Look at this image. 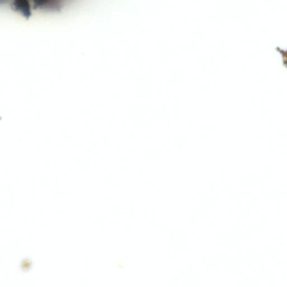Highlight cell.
Masks as SVG:
<instances>
[{"mask_svg":"<svg viewBox=\"0 0 287 287\" xmlns=\"http://www.w3.org/2000/svg\"><path fill=\"white\" fill-rule=\"evenodd\" d=\"M34 6V8H43L50 9H60L62 4L61 2L57 1H35Z\"/></svg>","mask_w":287,"mask_h":287,"instance_id":"1","label":"cell"},{"mask_svg":"<svg viewBox=\"0 0 287 287\" xmlns=\"http://www.w3.org/2000/svg\"><path fill=\"white\" fill-rule=\"evenodd\" d=\"M13 8L19 10L27 17L31 15L30 6L27 1H15L11 3Z\"/></svg>","mask_w":287,"mask_h":287,"instance_id":"2","label":"cell"}]
</instances>
